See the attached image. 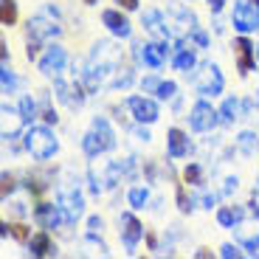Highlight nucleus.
<instances>
[{
    "mask_svg": "<svg viewBox=\"0 0 259 259\" xmlns=\"http://www.w3.org/2000/svg\"><path fill=\"white\" fill-rule=\"evenodd\" d=\"M46 17H48V14L42 12V14H37V17L28 20V48H26V57L28 59H37L39 57V46L62 34V28H59V23H57V12H54V9H51V20H46Z\"/></svg>",
    "mask_w": 259,
    "mask_h": 259,
    "instance_id": "obj_1",
    "label": "nucleus"
},
{
    "mask_svg": "<svg viewBox=\"0 0 259 259\" xmlns=\"http://www.w3.org/2000/svg\"><path fill=\"white\" fill-rule=\"evenodd\" d=\"M23 147H26L37 161H48V158L57 155L59 141L48 127H31V130H26V136H23Z\"/></svg>",
    "mask_w": 259,
    "mask_h": 259,
    "instance_id": "obj_2",
    "label": "nucleus"
},
{
    "mask_svg": "<svg viewBox=\"0 0 259 259\" xmlns=\"http://www.w3.org/2000/svg\"><path fill=\"white\" fill-rule=\"evenodd\" d=\"M223 73H220V68L214 62H206V65H200V71L194 73V88H197V93L200 96H220L223 93Z\"/></svg>",
    "mask_w": 259,
    "mask_h": 259,
    "instance_id": "obj_3",
    "label": "nucleus"
},
{
    "mask_svg": "<svg viewBox=\"0 0 259 259\" xmlns=\"http://www.w3.org/2000/svg\"><path fill=\"white\" fill-rule=\"evenodd\" d=\"M231 23L240 34H251V31H259V6L253 0H240L234 6V14H231Z\"/></svg>",
    "mask_w": 259,
    "mask_h": 259,
    "instance_id": "obj_4",
    "label": "nucleus"
},
{
    "mask_svg": "<svg viewBox=\"0 0 259 259\" xmlns=\"http://www.w3.org/2000/svg\"><path fill=\"white\" fill-rule=\"evenodd\" d=\"M189 124H192L194 133H208V130H214L220 124V110H214L206 99H200L192 107V113H189Z\"/></svg>",
    "mask_w": 259,
    "mask_h": 259,
    "instance_id": "obj_5",
    "label": "nucleus"
},
{
    "mask_svg": "<svg viewBox=\"0 0 259 259\" xmlns=\"http://www.w3.org/2000/svg\"><path fill=\"white\" fill-rule=\"evenodd\" d=\"M65 65H68L65 48L62 46H51V48H46L42 57H39V73H42L46 79H57V76H62Z\"/></svg>",
    "mask_w": 259,
    "mask_h": 259,
    "instance_id": "obj_6",
    "label": "nucleus"
},
{
    "mask_svg": "<svg viewBox=\"0 0 259 259\" xmlns=\"http://www.w3.org/2000/svg\"><path fill=\"white\" fill-rule=\"evenodd\" d=\"M54 91H57V99L59 102H65L68 107H73V110H79L84 104V91L88 88H82V82H65L62 76H57L54 79Z\"/></svg>",
    "mask_w": 259,
    "mask_h": 259,
    "instance_id": "obj_7",
    "label": "nucleus"
},
{
    "mask_svg": "<svg viewBox=\"0 0 259 259\" xmlns=\"http://www.w3.org/2000/svg\"><path fill=\"white\" fill-rule=\"evenodd\" d=\"M127 110L133 113V118H136L138 124H152V121H158V116H161L158 104L152 102V99H147V96H130L127 99Z\"/></svg>",
    "mask_w": 259,
    "mask_h": 259,
    "instance_id": "obj_8",
    "label": "nucleus"
},
{
    "mask_svg": "<svg viewBox=\"0 0 259 259\" xmlns=\"http://www.w3.org/2000/svg\"><path fill=\"white\" fill-rule=\"evenodd\" d=\"M59 208H62V214H65V223L68 226H73V223L82 217V211H84V203H82V194L76 192V189H59Z\"/></svg>",
    "mask_w": 259,
    "mask_h": 259,
    "instance_id": "obj_9",
    "label": "nucleus"
},
{
    "mask_svg": "<svg viewBox=\"0 0 259 259\" xmlns=\"http://www.w3.org/2000/svg\"><path fill=\"white\" fill-rule=\"evenodd\" d=\"M118 228H121V242L127 251H136V245L144 240V226L136 220V214L124 211L121 217H118Z\"/></svg>",
    "mask_w": 259,
    "mask_h": 259,
    "instance_id": "obj_10",
    "label": "nucleus"
},
{
    "mask_svg": "<svg viewBox=\"0 0 259 259\" xmlns=\"http://www.w3.org/2000/svg\"><path fill=\"white\" fill-rule=\"evenodd\" d=\"M234 57H237L240 73H251L253 68H256V48H253V42L245 37V34L234 39Z\"/></svg>",
    "mask_w": 259,
    "mask_h": 259,
    "instance_id": "obj_11",
    "label": "nucleus"
},
{
    "mask_svg": "<svg viewBox=\"0 0 259 259\" xmlns=\"http://www.w3.org/2000/svg\"><path fill=\"white\" fill-rule=\"evenodd\" d=\"M34 220H37L39 228H57V226H68L65 223V214L62 208H59V203L54 206V203H39L37 208H34Z\"/></svg>",
    "mask_w": 259,
    "mask_h": 259,
    "instance_id": "obj_12",
    "label": "nucleus"
},
{
    "mask_svg": "<svg viewBox=\"0 0 259 259\" xmlns=\"http://www.w3.org/2000/svg\"><path fill=\"white\" fill-rule=\"evenodd\" d=\"M102 23L107 26V31H110L113 37H118V39H127L130 34H133L130 20L124 17L121 12H116V9H104V12H102Z\"/></svg>",
    "mask_w": 259,
    "mask_h": 259,
    "instance_id": "obj_13",
    "label": "nucleus"
},
{
    "mask_svg": "<svg viewBox=\"0 0 259 259\" xmlns=\"http://www.w3.org/2000/svg\"><path fill=\"white\" fill-rule=\"evenodd\" d=\"M144 26H147V31L152 34V37L163 39V42H166L169 34H172V28L166 26V20H163V14L158 12V9H147V12H144Z\"/></svg>",
    "mask_w": 259,
    "mask_h": 259,
    "instance_id": "obj_14",
    "label": "nucleus"
},
{
    "mask_svg": "<svg viewBox=\"0 0 259 259\" xmlns=\"http://www.w3.org/2000/svg\"><path fill=\"white\" fill-rule=\"evenodd\" d=\"M0 116H3V138H14L23 130V124H26V116L20 110H14V107H9V104H3L0 107Z\"/></svg>",
    "mask_w": 259,
    "mask_h": 259,
    "instance_id": "obj_15",
    "label": "nucleus"
},
{
    "mask_svg": "<svg viewBox=\"0 0 259 259\" xmlns=\"http://www.w3.org/2000/svg\"><path fill=\"white\" fill-rule=\"evenodd\" d=\"M141 62L147 68H161L166 62V42L158 39V42H144L141 46Z\"/></svg>",
    "mask_w": 259,
    "mask_h": 259,
    "instance_id": "obj_16",
    "label": "nucleus"
},
{
    "mask_svg": "<svg viewBox=\"0 0 259 259\" xmlns=\"http://www.w3.org/2000/svg\"><path fill=\"white\" fill-rule=\"evenodd\" d=\"M166 155L169 158H183L189 155V136L183 133V130L172 127L166 133Z\"/></svg>",
    "mask_w": 259,
    "mask_h": 259,
    "instance_id": "obj_17",
    "label": "nucleus"
},
{
    "mask_svg": "<svg viewBox=\"0 0 259 259\" xmlns=\"http://www.w3.org/2000/svg\"><path fill=\"white\" fill-rule=\"evenodd\" d=\"M91 130L99 136V141H102V147H104V152H110L113 147H116V133H113V127H110V121L104 116H96L93 118V124H91Z\"/></svg>",
    "mask_w": 259,
    "mask_h": 259,
    "instance_id": "obj_18",
    "label": "nucleus"
},
{
    "mask_svg": "<svg viewBox=\"0 0 259 259\" xmlns=\"http://www.w3.org/2000/svg\"><path fill=\"white\" fill-rule=\"evenodd\" d=\"M28 253H31V256H54V253H57V245L51 242V237H48L46 231H39V234H31Z\"/></svg>",
    "mask_w": 259,
    "mask_h": 259,
    "instance_id": "obj_19",
    "label": "nucleus"
},
{
    "mask_svg": "<svg viewBox=\"0 0 259 259\" xmlns=\"http://www.w3.org/2000/svg\"><path fill=\"white\" fill-rule=\"evenodd\" d=\"M172 65H175L178 71H183V73H189L197 65V59H194V51H192V46H186V42H178V48H175V59H172Z\"/></svg>",
    "mask_w": 259,
    "mask_h": 259,
    "instance_id": "obj_20",
    "label": "nucleus"
},
{
    "mask_svg": "<svg viewBox=\"0 0 259 259\" xmlns=\"http://www.w3.org/2000/svg\"><path fill=\"white\" fill-rule=\"evenodd\" d=\"M242 217H245L242 206H223L220 211H217V223H220L223 228H237L242 223Z\"/></svg>",
    "mask_w": 259,
    "mask_h": 259,
    "instance_id": "obj_21",
    "label": "nucleus"
},
{
    "mask_svg": "<svg viewBox=\"0 0 259 259\" xmlns=\"http://www.w3.org/2000/svg\"><path fill=\"white\" fill-rule=\"evenodd\" d=\"M242 116H245V107H242L240 99H226V102H223V107H220V121L223 124H234Z\"/></svg>",
    "mask_w": 259,
    "mask_h": 259,
    "instance_id": "obj_22",
    "label": "nucleus"
},
{
    "mask_svg": "<svg viewBox=\"0 0 259 259\" xmlns=\"http://www.w3.org/2000/svg\"><path fill=\"white\" fill-rule=\"evenodd\" d=\"M82 149H84V155H88V158H99L104 152L102 141H99V136L93 133V130H88V133L82 136Z\"/></svg>",
    "mask_w": 259,
    "mask_h": 259,
    "instance_id": "obj_23",
    "label": "nucleus"
},
{
    "mask_svg": "<svg viewBox=\"0 0 259 259\" xmlns=\"http://www.w3.org/2000/svg\"><path fill=\"white\" fill-rule=\"evenodd\" d=\"M0 23L3 26H14L17 23V3L14 0H0Z\"/></svg>",
    "mask_w": 259,
    "mask_h": 259,
    "instance_id": "obj_24",
    "label": "nucleus"
},
{
    "mask_svg": "<svg viewBox=\"0 0 259 259\" xmlns=\"http://www.w3.org/2000/svg\"><path fill=\"white\" fill-rule=\"evenodd\" d=\"M6 234H12L14 240H20V242H28V240H31L28 228L20 226V223H3V237H6Z\"/></svg>",
    "mask_w": 259,
    "mask_h": 259,
    "instance_id": "obj_25",
    "label": "nucleus"
},
{
    "mask_svg": "<svg viewBox=\"0 0 259 259\" xmlns=\"http://www.w3.org/2000/svg\"><path fill=\"white\" fill-rule=\"evenodd\" d=\"M127 200H130V206H133V208H144V206H147V200H149V192L144 186H136V189H130Z\"/></svg>",
    "mask_w": 259,
    "mask_h": 259,
    "instance_id": "obj_26",
    "label": "nucleus"
},
{
    "mask_svg": "<svg viewBox=\"0 0 259 259\" xmlns=\"http://www.w3.org/2000/svg\"><path fill=\"white\" fill-rule=\"evenodd\" d=\"M20 113L26 116V121H34V118L39 116V107H37V102H34L31 96H23L20 99Z\"/></svg>",
    "mask_w": 259,
    "mask_h": 259,
    "instance_id": "obj_27",
    "label": "nucleus"
},
{
    "mask_svg": "<svg viewBox=\"0 0 259 259\" xmlns=\"http://www.w3.org/2000/svg\"><path fill=\"white\" fill-rule=\"evenodd\" d=\"M0 82H3V93H6V96L17 91V76L12 73V68H9V65H3V71H0Z\"/></svg>",
    "mask_w": 259,
    "mask_h": 259,
    "instance_id": "obj_28",
    "label": "nucleus"
},
{
    "mask_svg": "<svg viewBox=\"0 0 259 259\" xmlns=\"http://www.w3.org/2000/svg\"><path fill=\"white\" fill-rule=\"evenodd\" d=\"M183 178H186L189 186H203V169H200V163H189L186 172H183Z\"/></svg>",
    "mask_w": 259,
    "mask_h": 259,
    "instance_id": "obj_29",
    "label": "nucleus"
},
{
    "mask_svg": "<svg viewBox=\"0 0 259 259\" xmlns=\"http://www.w3.org/2000/svg\"><path fill=\"white\" fill-rule=\"evenodd\" d=\"M82 245H84V248H91L88 253H99V256H107V245H104L102 240H96V234H91V237H88V240H84Z\"/></svg>",
    "mask_w": 259,
    "mask_h": 259,
    "instance_id": "obj_30",
    "label": "nucleus"
},
{
    "mask_svg": "<svg viewBox=\"0 0 259 259\" xmlns=\"http://www.w3.org/2000/svg\"><path fill=\"white\" fill-rule=\"evenodd\" d=\"M130 82H133V71L130 68H121V71L116 73V79H113V88H130Z\"/></svg>",
    "mask_w": 259,
    "mask_h": 259,
    "instance_id": "obj_31",
    "label": "nucleus"
},
{
    "mask_svg": "<svg viewBox=\"0 0 259 259\" xmlns=\"http://www.w3.org/2000/svg\"><path fill=\"white\" fill-rule=\"evenodd\" d=\"M240 147H242V152L251 155L253 149H256V136H253V133H242V136H240Z\"/></svg>",
    "mask_w": 259,
    "mask_h": 259,
    "instance_id": "obj_32",
    "label": "nucleus"
},
{
    "mask_svg": "<svg viewBox=\"0 0 259 259\" xmlns=\"http://www.w3.org/2000/svg\"><path fill=\"white\" fill-rule=\"evenodd\" d=\"M220 256H223V259H240V256H245V253H242L237 245H231V242H226V245L220 248Z\"/></svg>",
    "mask_w": 259,
    "mask_h": 259,
    "instance_id": "obj_33",
    "label": "nucleus"
},
{
    "mask_svg": "<svg viewBox=\"0 0 259 259\" xmlns=\"http://www.w3.org/2000/svg\"><path fill=\"white\" fill-rule=\"evenodd\" d=\"M175 91H178L175 82H161V88H158L155 96H158V99H172V96H175Z\"/></svg>",
    "mask_w": 259,
    "mask_h": 259,
    "instance_id": "obj_34",
    "label": "nucleus"
},
{
    "mask_svg": "<svg viewBox=\"0 0 259 259\" xmlns=\"http://www.w3.org/2000/svg\"><path fill=\"white\" fill-rule=\"evenodd\" d=\"M161 82L163 79H158V76H147V79H141V88H144V93H158Z\"/></svg>",
    "mask_w": 259,
    "mask_h": 259,
    "instance_id": "obj_35",
    "label": "nucleus"
},
{
    "mask_svg": "<svg viewBox=\"0 0 259 259\" xmlns=\"http://www.w3.org/2000/svg\"><path fill=\"white\" fill-rule=\"evenodd\" d=\"M178 208H181V211L183 214H189V211H192V200H189V197H186V192H183V186H178Z\"/></svg>",
    "mask_w": 259,
    "mask_h": 259,
    "instance_id": "obj_36",
    "label": "nucleus"
},
{
    "mask_svg": "<svg viewBox=\"0 0 259 259\" xmlns=\"http://www.w3.org/2000/svg\"><path fill=\"white\" fill-rule=\"evenodd\" d=\"M189 37H192V39H194V42H197L200 48H208V34H206V31H200V28H194V31L189 34Z\"/></svg>",
    "mask_w": 259,
    "mask_h": 259,
    "instance_id": "obj_37",
    "label": "nucleus"
},
{
    "mask_svg": "<svg viewBox=\"0 0 259 259\" xmlns=\"http://www.w3.org/2000/svg\"><path fill=\"white\" fill-rule=\"evenodd\" d=\"M39 116L46 118L48 124H57V113H54V107L48 102H42V110H39Z\"/></svg>",
    "mask_w": 259,
    "mask_h": 259,
    "instance_id": "obj_38",
    "label": "nucleus"
},
{
    "mask_svg": "<svg viewBox=\"0 0 259 259\" xmlns=\"http://www.w3.org/2000/svg\"><path fill=\"white\" fill-rule=\"evenodd\" d=\"M102 228H104L102 217H91V220H88V231H91V234H102Z\"/></svg>",
    "mask_w": 259,
    "mask_h": 259,
    "instance_id": "obj_39",
    "label": "nucleus"
},
{
    "mask_svg": "<svg viewBox=\"0 0 259 259\" xmlns=\"http://www.w3.org/2000/svg\"><path fill=\"white\" fill-rule=\"evenodd\" d=\"M12 192H14V178L9 172H3V197H9Z\"/></svg>",
    "mask_w": 259,
    "mask_h": 259,
    "instance_id": "obj_40",
    "label": "nucleus"
},
{
    "mask_svg": "<svg viewBox=\"0 0 259 259\" xmlns=\"http://www.w3.org/2000/svg\"><path fill=\"white\" fill-rule=\"evenodd\" d=\"M200 203H203V208H211L214 203H217V194H200Z\"/></svg>",
    "mask_w": 259,
    "mask_h": 259,
    "instance_id": "obj_41",
    "label": "nucleus"
},
{
    "mask_svg": "<svg viewBox=\"0 0 259 259\" xmlns=\"http://www.w3.org/2000/svg\"><path fill=\"white\" fill-rule=\"evenodd\" d=\"M116 3L124 9V12H136L138 9V0H116Z\"/></svg>",
    "mask_w": 259,
    "mask_h": 259,
    "instance_id": "obj_42",
    "label": "nucleus"
},
{
    "mask_svg": "<svg viewBox=\"0 0 259 259\" xmlns=\"http://www.w3.org/2000/svg\"><path fill=\"white\" fill-rule=\"evenodd\" d=\"M223 6H226V0H208V9H211V14H220Z\"/></svg>",
    "mask_w": 259,
    "mask_h": 259,
    "instance_id": "obj_43",
    "label": "nucleus"
},
{
    "mask_svg": "<svg viewBox=\"0 0 259 259\" xmlns=\"http://www.w3.org/2000/svg\"><path fill=\"white\" fill-rule=\"evenodd\" d=\"M136 138H138V141H149V133H147L144 127H138V130H136Z\"/></svg>",
    "mask_w": 259,
    "mask_h": 259,
    "instance_id": "obj_44",
    "label": "nucleus"
},
{
    "mask_svg": "<svg viewBox=\"0 0 259 259\" xmlns=\"http://www.w3.org/2000/svg\"><path fill=\"white\" fill-rule=\"evenodd\" d=\"M231 189H237V178H228L226 181V192H231Z\"/></svg>",
    "mask_w": 259,
    "mask_h": 259,
    "instance_id": "obj_45",
    "label": "nucleus"
},
{
    "mask_svg": "<svg viewBox=\"0 0 259 259\" xmlns=\"http://www.w3.org/2000/svg\"><path fill=\"white\" fill-rule=\"evenodd\" d=\"M194 256H197V259H206V256H208V248H200V251L194 253Z\"/></svg>",
    "mask_w": 259,
    "mask_h": 259,
    "instance_id": "obj_46",
    "label": "nucleus"
},
{
    "mask_svg": "<svg viewBox=\"0 0 259 259\" xmlns=\"http://www.w3.org/2000/svg\"><path fill=\"white\" fill-rule=\"evenodd\" d=\"M84 3H88V6H96V3H99V0H84Z\"/></svg>",
    "mask_w": 259,
    "mask_h": 259,
    "instance_id": "obj_47",
    "label": "nucleus"
},
{
    "mask_svg": "<svg viewBox=\"0 0 259 259\" xmlns=\"http://www.w3.org/2000/svg\"><path fill=\"white\" fill-rule=\"evenodd\" d=\"M256 57H259V46H256Z\"/></svg>",
    "mask_w": 259,
    "mask_h": 259,
    "instance_id": "obj_48",
    "label": "nucleus"
}]
</instances>
